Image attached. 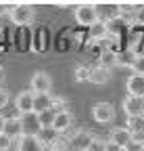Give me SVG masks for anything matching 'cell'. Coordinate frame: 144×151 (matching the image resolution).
<instances>
[{"label": "cell", "instance_id": "obj_7", "mask_svg": "<svg viewBox=\"0 0 144 151\" xmlns=\"http://www.w3.org/2000/svg\"><path fill=\"white\" fill-rule=\"evenodd\" d=\"M33 99H35L33 90H21L19 94H17L15 107H17V111H19V116H23V113H31V111H33Z\"/></svg>", "mask_w": 144, "mask_h": 151}, {"label": "cell", "instance_id": "obj_30", "mask_svg": "<svg viewBox=\"0 0 144 151\" xmlns=\"http://www.w3.org/2000/svg\"><path fill=\"white\" fill-rule=\"evenodd\" d=\"M11 143H13V139H9L6 134H0V151H9Z\"/></svg>", "mask_w": 144, "mask_h": 151}, {"label": "cell", "instance_id": "obj_33", "mask_svg": "<svg viewBox=\"0 0 144 151\" xmlns=\"http://www.w3.org/2000/svg\"><path fill=\"white\" fill-rule=\"evenodd\" d=\"M4 126H6V118L0 116V134H4Z\"/></svg>", "mask_w": 144, "mask_h": 151}, {"label": "cell", "instance_id": "obj_11", "mask_svg": "<svg viewBox=\"0 0 144 151\" xmlns=\"http://www.w3.org/2000/svg\"><path fill=\"white\" fill-rule=\"evenodd\" d=\"M59 134H61V132L57 130V128H52V126H44L40 132H38V139H40V143L44 145V147H55L61 139H59Z\"/></svg>", "mask_w": 144, "mask_h": 151}, {"label": "cell", "instance_id": "obj_32", "mask_svg": "<svg viewBox=\"0 0 144 151\" xmlns=\"http://www.w3.org/2000/svg\"><path fill=\"white\" fill-rule=\"evenodd\" d=\"M11 11V4H6V2H0V17H2V15H6Z\"/></svg>", "mask_w": 144, "mask_h": 151}, {"label": "cell", "instance_id": "obj_8", "mask_svg": "<svg viewBox=\"0 0 144 151\" xmlns=\"http://www.w3.org/2000/svg\"><path fill=\"white\" fill-rule=\"evenodd\" d=\"M96 137H92L90 132H86V130H77L73 137L69 139V149H77V151H88V147L92 145V141H94ZM67 149V151H69Z\"/></svg>", "mask_w": 144, "mask_h": 151}, {"label": "cell", "instance_id": "obj_25", "mask_svg": "<svg viewBox=\"0 0 144 151\" xmlns=\"http://www.w3.org/2000/svg\"><path fill=\"white\" fill-rule=\"evenodd\" d=\"M134 21H136V25L144 27V4H136V9H134Z\"/></svg>", "mask_w": 144, "mask_h": 151}, {"label": "cell", "instance_id": "obj_21", "mask_svg": "<svg viewBox=\"0 0 144 151\" xmlns=\"http://www.w3.org/2000/svg\"><path fill=\"white\" fill-rule=\"evenodd\" d=\"M125 27H130V23L128 21H123V17H119V19H115V21H111V23H106V29H109V36H119Z\"/></svg>", "mask_w": 144, "mask_h": 151}, {"label": "cell", "instance_id": "obj_17", "mask_svg": "<svg viewBox=\"0 0 144 151\" xmlns=\"http://www.w3.org/2000/svg\"><path fill=\"white\" fill-rule=\"evenodd\" d=\"M111 78V69H106L102 65H96L92 67V76H90V82H94V84H106Z\"/></svg>", "mask_w": 144, "mask_h": 151}, {"label": "cell", "instance_id": "obj_13", "mask_svg": "<svg viewBox=\"0 0 144 151\" xmlns=\"http://www.w3.org/2000/svg\"><path fill=\"white\" fill-rule=\"evenodd\" d=\"M17 151H46V147L40 143L38 137H21L19 145H17Z\"/></svg>", "mask_w": 144, "mask_h": 151}, {"label": "cell", "instance_id": "obj_29", "mask_svg": "<svg viewBox=\"0 0 144 151\" xmlns=\"http://www.w3.org/2000/svg\"><path fill=\"white\" fill-rule=\"evenodd\" d=\"M9 101H11V94H9V90L0 86V109H4V107L9 105Z\"/></svg>", "mask_w": 144, "mask_h": 151}, {"label": "cell", "instance_id": "obj_36", "mask_svg": "<svg viewBox=\"0 0 144 151\" xmlns=\"http://www.w3.org/2000/svg\"><path fill=\"white\" fill-rule=\"evenodd\" d=\"M69 151H77V149H69Z\"/></svg>", "mask_w": 144, "mask_h": 151}, {"label": "cell", "instance_id": "obj_20", "mask_svg": "<svg viewBox=\"0 0 144 151\" xmlns=\"http://www.w3.org/2000/svg\"><path fill=\"white\" fill-rule=\"evenodd\" d=\"M98 65H102V67H106V69H111L113 65H117V52H113V50H102L100 52V57H98Z\"/></svg>", "mask_w": 144, "mask_h": 151}, {"label": "cell", "instance_id": "obj_3", "mask_svg": "<svg viewBox=\"0 0 144 151\" xmlns=\"http://www.w3.org/2000/svg\"><path fill=\"white\" fill-rule=\"evenodd\" d=\"M19 120H21V128H23V134L25 137H38V132L44 128L42 122H40V116L35 111L23 113V116H19Z\"/></svg>", "mask_w": 144, "mask_h": 151}, {"label": "cell", "instance_id": "obj_9", "mask_svg": "<svg viewBox=\"0 0 144 151\" xmlns=\"http://www.w3.org/2000/svg\"><path fill=\"white\" fill-rule=\"evenodd\" d=\"M123 111L128 118L144 116V99L142 97H125L123 99Z\"/></svg>", "mask_w": 144, "mask_h": 151}, {"label": "cell", "instance_id": "obj_1", "mask_svg": "<svg viewBox=\"0 0 144 151\" xmlns=\"http://www.w3.org/2000/svg\"><path fill=\"white\" fill-rule=\"evenodd\" d=\"M73 15H75V21L79 25L88 27V29L92 27L94 23H98V13H96L94 4H79V6H75Z\"/></svg>", "mask_w": 144, "mask_h": 151}, {"label": "cell", "instance_id": "obj_28", "mask_svg": "<svg viewBox=\"0 0 144 151\" xmlns=\"http://www.w3.org/2000/svg\"><path fill=\"white\" fill-rule=\"evenodd\" d=\"M52 109H55L57 113L59 111H67V101L63 97H55V103H52Z\"/></svg>", "mask_w": 144, "mask_h": 151}, {"label": "cell", "instance_id": "obj_26", "mask_svg": "<svg viewBox=\"0 0 144 151\" xmlns=\"http://www.w3.org/2000/svg\"><path fill=\"white\" fill-rule=\"evenodd\" d=\"M132 73H138V76H144V55H138V59L132 67Z\"/></svg>", "mask_w": 144, "mask_h": 151}, {"label": "cell", "instance_id": "obj_12", "mask_svg": "<svg viewBox=\"0 0 144 151\" xmlns=\"http://www.w3.org/2000/svg\"><path fill=\"white\" fill-rule=\"evenodd\" d=\"M109 141H113L115 145H119L121 149H125L130 143H132V132L125 128V126H119V128H113V132H111V139Z\"/></svg>", "mask_w": 144, "mask_h": 151}, {"label": "cell", "instance_id": "obj_19", "mask_svg": "<svg viewBox=\"0 0 144 151\" xmlns=\"http://www.w3.org/2000/svg\"><path fill=\"white\" fill-rule=\"evenodd\" d=\"M106 36H109V29H106V23H102V21H98V23H94L92 27H90V38L96 40V42L104 40Z\"/></svg>", "mask_w": 144, "mask_h": 151}, {"label": "cell", "instance_id": "obj_31", "mask_svg": "<svg viewBox=\"0 0 144 151\" xmlns=\"http://www.w3.org/2000/svg\"><path fill=\"white\" fill-rule=\"evenodd\" d=\"M106 151H121V147L115 145L113 141H106Z\"/></svg>", "mask_w": 144, "mask_h": 151}, {"label": "cell", "instance_id": "obj_18", "mask_svg": "<svg viewBox=\"0 0 144 151\" xmlns=\"http://www.w3.org/2000/svg\"><path fill=\"white\" fill-rule=\"evenodd\" d=\"M71 122H73V118H71V113H69V111H59L55 124H52V128H57L59 132H65V130L71 128Z\"/></svg>", "mask_w": 144, "mask_h": 151}, {"label": "cell", "instance_id": "obj_14", "mask_svg": "<svg viewBox=\"0 0 144 151\" xmlns=\"http://www.w3.org/2000/svg\"><path fill=\"white\" fill-rule=\"evenodd\" d=\"M136 59H138V52H136V48H125V50H119L117 52V65L119 67H134V63H136Z\"/></svg>", "mask_w": 144, "mask_h": 151}, {"label": "cell", "instance_id": "obj_27", "mask_svg": "<svg viewBox=\"0 0 144 151\" xmlns=\"http://www.w3.org/2000/svg\"><path fill=\"white\" fill-rule=\"evenodd\" d=\"M88 151H106V141H102V139H94L92 145L88 147Z\"/></svg>", "mask_w": 144, "mask_h": 151}, {"label": "cell", "instance_id": "obj_2", "mask_svg": "<svg viewBox=\"0 0 144 151\" xmlns=\"http://www.w3.org/2000/svg\"><path fill=\"white\" fill-rule=\"evenodd\" d=\"M9 17H11V21L15 25H29L31 23V19H33V11L29 4H11V11H9Z\"/></svg>", "mask_w": 144, "mask_h": 151}, {"label": "cell", "instance_id": "obj_22", "mask_svg": "<svg viewBox=\"0 0 144 151\" xmlns=\"http://www.w3.org/2000/svg\"><path fill=\"white\" fill-rule=\"evenodd\" d=\"M125 128H128L132 134H136V132H142V130H144V116L128 118V124H125Z\"/></svg>", "mask_w": 144, "mask_h": 151}, {"label": "cell", "instance_id": "obj_6", "mask_svg": "<svg viewBox=\"0 0 144 151\" xmlns=\"http://www.w3.org/2000/svg\"><path fill=\"white\" fill-rule=\"evenodd\" d=\"M92 118L98 122V124H109L113 122L115 118V107L111 103H96L92 107Z\"/></svg>", "mask_w": 144, "mask_h": 151}, {"label": "cell", "instance_id": "obj_35", "mask_svg": "<svg viewBox=\"0 0 144 151\" xmlns=\"http://www.w3.org/2000/svg\"><path fill=\"white\" fill-rule=\"evenodd\" d=\"M121 151H130V149H121Z\"/></svg>", "mask_w": 144, "mask_h": 151}, {"label": "cell", "instance_id": "obj_4", "mask_svg": "<svg viewBox=\"0 0 144 151\" xmlns=\"http://www.w3.org/2000/svg\"><path fill=\"white\" fill-rule=\"evenodd\" d=\"M52 88V80L46 71H35L31 76V84H29V90H33V94H48Z\"/></svg>", "mask_w": 144, "mask_h": 151}, {"label": "cell", "instance_id": "obj_24", "mask_svg": "<svg viewBox=\"0 0 144 151\" xmlns=\"http://www.w3.org/2000/svg\"><path fill=\"white\" fill-rule=\"evenodd\" d=\"M38 116H40L42 126H52V124H55V120H57V111H55V109H48V111H44V113H38Z\"/></svg>", "mask_w": 144, "mask_h": 151}, {"label": "cell", "instance_id": "obj_37", "mask_svg": "<svg viewBox=\"0 0 144 151\" xmlns=\"http://www.w3.org/2000/svg\"><path fill=\"white\" fill-rule=\"evenodd\" d=\"M140 151H144V147H142V149H140Z\"/></svg>", "mask_w": 144, "mask_h": 151}, {"label": "cell", "instance_id": "obj_15", "mask_svg": "<svg viewBox=\"0 0 144 151\" xmlns=\"http://www.w3.org/2000/svg\"><path fill=\"white\" fill-rule=\"evenodd\" d=\"M4 134L9 139H21L23 137V128H21V120L17 118H6V126H4Z\"/></svg>", "mask_w": 144, "mask_h": 151}, {"label": "cell", "instance_id": "obj_16", "mask_svg": "<svg viewBox=\"0 0 144 151\" xmlns=\"http://www.w3.org/2000/svg\"><path fill=\"white\" fill-rule=\"evenodd\" d=\"M52 103H55V97L48 92V94H35L33 99V111L35 113H44L48 109H52Z\"/></svg>", "mask_w": 144, "mask_h": 151}, {"label": "cell", "instance_id": "obj_23", "mask_svg": "<svg viewBox=\"0 0 144 151\" xmlns=\"http://www.w3.org/2000/svg\"><path fill=\"white\" fill-rule=\"evenodd\" d=\"M90 76H92V67L77 65V67L73 69V78H75V82H86V80H90Z\"/></svg>", "mask_w": 144, "mask_h": 151}, {"label": "cell", "instance_id": "obj_10", "mask_svg": "<svg viewBox=\"0 0 144 151\" xmlns=\"http://www.w3.org/2000/svg\"><path fill=\"white\" fill-rule=\"evenodd\" d=\"M125 90H128V97H142L144 99V76L132 73L128 82H125Z\"/></svg>", "mask_w": 144, "mask_h": 151}, {"label": "cell", "instance_id": "obj_5", "mask_svg": "<svg viewBox=\"0 0 144 151\" xmlns=\"http://www.w3.org/2000/svg\"><path fill=\"white\" fill-rule=\"evenodd\" d=\"M94 6L98 13V21H102V23H111L121 17V4L109 2V4H94Z\"/></svg>", "mask_w": 144, "mask_h": 151}, {"label": "cell", "instance_id": "obj_34", "mask_svg": "<svg viewBox=\"0 0 144 151\" xmlns=\"http://www.w3.org/2000/svg\"><path fill=\"white\" fill-rule=\"evenodd\" d=\"M2 82H4V69H2V65H0V86H2Z\"/></svg>", "mask_w": 144, "mask_h": 151}]
</instances>
